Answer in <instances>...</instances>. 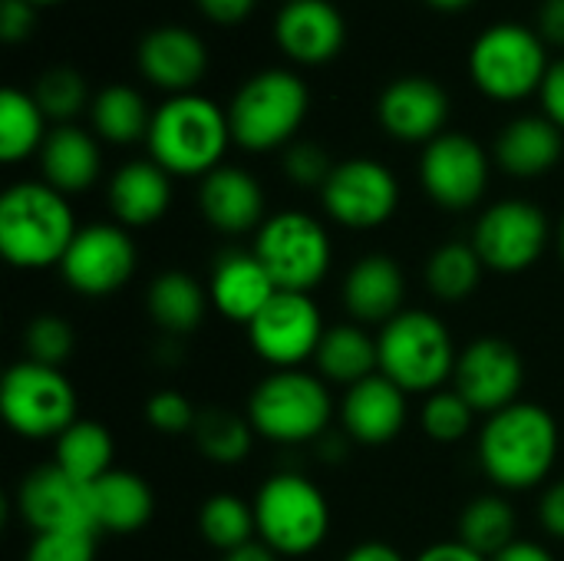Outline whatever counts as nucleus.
Masks as SVG:
<instances>
[{"instance_id":"1","label":"nucleus","mask_w":564,"mask_h":561,"mask_svg":"<svg viewBox=\"0 0 564 561\" xmlns=\"http://www.w3.org/2000/svg\"><path fill=\"white\" fill-rule=\"evenodd\" d=\"M558 420L542 407L519 400L492 417L479 430V466L486 479L502 493H529L542 486L558 463Z\"/></svg>"},{"instance_id":"2","label":"nucleus","mask_w":564,"mask_h":561,"mask_svg":"<svg viewBox=\"0 0 564 561\" xmlns=\"http://www.w3.org/2000/svg\"><path fill=\"white\" fill-rule=\"evenodd\" d=\"M76 218L63 192L40 182H17L0 195V255L23 271L59 265L76 238Z\"/></svg>"},{"instance_id":"3","label":"nucleus","mask_w":564,"mask_h":561,"mask_svg":"<svg viewBox=\"0 0 564 561\" xmlns=\"http://www.w3.org/2000/svg\"><path fill=\"white\" fill-rule=\"evenodd\" d=\"M231 142L235 139L228 126V109L195 93L169 96L152 112V126L145 136L152 162H159L169 175L198 179L221 165Z\"/></svg>"},{"instance_id":"4","label":"nucleus","mask_w":564,"mask_h":561,"mask_svg":"<svg viewBox=\"0 0 564 561\" xmlns=\"http://www.w3.org/2000/svg\"><path fill=\"white\" fill-rule=\"evenodd\" d=\"M380 374L393 380L406 397L436 393L456 374V341L443 317L423 308H406L377 334Z\"/></svg>"},{"instance_id":"5","label":"nucleus","mask_w":564,"mask_h":561,"mask_svg":"<svg viewBox=\"0 0 564 561\" xmlns=\"http://www.w3.org/2000/svg\"><path fill=\"white\" fill-rule=\"evenodd\" d=\"M248 423L258 436L281 446L317 443L334 420L327 380L307 370H274L248 397Z\"/></svg>"},{"instance_id":"6","label":"nucleus","mask_w":564,"mask_h":561,"mask_svg":"<svg viewBox=\"0 0 564 561\" xmlns=\"http://www.w3.org/2000/svg\"><path fill=\"white\" fill-rule=\"evenodd\" d=\"M307 106L311 96L297 73L261 69L248 76L228 103L231 139L248 152L288 149L307 116Z\"/></svg>"},{"instance_id":"7","label":"nucleus","mask_w":564,"mask_h":561,"mask_svg":"<svg viewBox=\"0 0 564 561\" xmlns=\"http://www.w3.org/2000/svg\"><path fill=\"white\" fill-rule=\"evenodd\" d=\"M258 539L281 559H304L317 552L330 532V503L301 473L271 476L254 496Z\"/></svg>"},{"instance_id":"8","label":"nucleus","mask_w":564,"mask_h":561,"mask_svg":"<svg viewBox=\"0 0 564 561\" xmlns=\"http://www.w3.org/2000/svg\"><path fill=\"white\" fill-rule=\"evenodd\" d=\"M251 251L261 258L278 291H297V294H311L334 265V245L324 222H317L301 208H284L278 215H268L264 225L254 231Z\"/></svg>"},{"instance_id":"9","label":"nucleus","mask_w":564,"mask_h":561,"mask_svg":"<svg viewBox=\"0 0 564 561\" xmlns=\"http://www.w3.org/2000/svg\"><path fill=\"white\" fill-rule=\"evenodd\" d=\"M549 66L545 40L522 23H496L469 50V76L496 103H519L539 93Z\"/></svg>"},{"instance_id":"10","label":"nucleus","mask_w":564,"mask_h":561,"mask_svg":"<svg viewBox=\"0 0 564 561\" xmlns=\"http://www.w3.org/2000/svg\"><path fill=\"white\" fill-rule=\"evenodd\" d=\"M0 413L23 440H59L79 420V400L59 367L17 360L0 384Z\"/></svg>"},{"instance_id":"11","label":"nucleus","mask_w":564,"mask_h":561,"mask_svg":"<svg viewBox=\"0 0 564 561\" xmlns=\"http://www.w3.org/2000/svg\"><path fill=\"white\" fill-rule=\"evenodd\" d=\"M549 235V215L535 202L502 198L479 215L473 228V248L482 258L486 271L522 274L545 255Z\"/></svg>"},{"instance_id":"12","label":"nucleus","mask_w":564,"mask_h":561,"mask_svg":"<svg viewBox=\"0 0 564 561\" xmlns=\"http://www.w3.org/2000/svg\"><path fill=\"white\" fill-rule=\"evenodd\" d=\"M139 265L135 241L119 222L83 225L59 261V274L69 291L83 298H109L122 291Z\"/></svg>"},{"instance_id":"13","label":"nucleus","mask_w":564,"mask_h":561,"mask_svg":"<svg viewBox=\"0 0 564 561\" xmlns=\"http://www.w3.org/2000/svg\"><path fill=\"white\" fill-rule=\"evenodd\" d=\"M324 334L327 324L317 301L297 291H278L248 324L251 350L274 370H301L304 360L317 357Z\"/></svg>"},{"instance_id":"14","label":"nucleus","mask_w":564,"mask_h":561,"mask_svg":"<svg viewBox=\"0 0 564 561\" xmlns=\"http://www.w3.org/2000/svg\"><path fill=\"white\" fill-rule=\"evenodd\" d=\"M321 202L337 225L354 231H370L397 215L400 182L383 162L357 155L334 165L330 179L321 188Z\"/></svg>"},{"instance_id":"15","label":"nucleus","mask_w":564,"mask_h":561,"mask_svg":"<svg viewBox=\"0 0 564 561\" xmlns=\"http://www.w3.org/2000/svg\"><path fill=\"white\" fill-rule=\"evenodd\" d=\"M522 387H525V360L512 341L486 334V337L469 341L459 350L453 390L476 413L492 417V413L519 403Z\"/></svg>"},{"instance_id":"16","label":"nucleus","mask_w":564,"mask_h":561,"mask_svg":"<svg viewBox=\"0 0 564 561\" xmlns=\"http://www.w3.org/2000/svg\"><path fill=\"white\" fill-rule=\"evenodd\" d=\"M420 182L446 212L476 208L489 188V155L466 132H443L420 155Z\"/></svg>"},{"instance_id":"17","label":"nucleus","mask_w":564,"mask_h":561,"mask_svg":"<svg viewBox=\"0 0 564 561\" xmlns=\"http://www.w3.org/2000/svg\"><path fill=\"white\" fill-rule=\"evenodd\" d=\"M17 516L40 532H96L89 486L66 476L56 463L30 470L17 486ZM99 536V532H96Z\"/></svg>"},{"instance_id":"18","label":"nucleus","mask_w":564,"mask_h":561,"mask_svg":"<svg viewBox=\"0 0 564 561\" xmlns=\"http://www.w3.org/2000/svg\"><path fill=\"white\" fill-rule=\"evenodd\" d=\"M377 116L387 136L430 145L436 136L446 132L449 96L430 76H400L380 93Z\"/></svg>"},{"instance_id":"19","label":"nucleus","mask_w":564,"mask_h":561,"mask_svg":"<svg viewBox=\"0 0 564 561\" xmlns=\"http://www.w3.org/2000/svg\"><path fill=\"white\" fill-rule=\"evenodd\" d=\"M139 69L142 76L165 89V93H192V86L205 76L208 69V46L205 40L178 23H165V26H152L135 50Z\"/></svg>"},{"instance_id":"20","label":"nucleus","mask_w":564,"mask_h":561,"mask_svg":"<svg viewBox=\"0 0 564 561\" xmlns=\"http://www.w3.org/2000/svg\"><path fill=\"white\" fill-rule=\"evenodd\" d=\"M274 40L294 63L317 66L344 50L347 23L330 0H288L274 20Z\"/></svg>"},{"instance_id":"21","label":"nucleus","mask_w":564,"mask_h":561,"mask_svg":"<svg viewBox=\"0 0 564 561\" xmlns=\"http://www.w3.org/2000/svg\"><path fill=\"white\" fill-rule=\"evenodd\" d=\"M406 393L383 374L347 387L340 400V427L354 443L364 446H383L397 440L406 427Z\"/></svg>"},{"instance_id":"22","label":"nucleus","mask_w":564,"mask_h":561,"mask_svg":"<svg viewBox=\"0 0 564 561\" xmlns=\"http://www.w3.org/2000/svg\"><path fill=\"white\" fill-rule=\"evenodd\" d=\"M198 212L221 235L258 231L264 225V188L251 172L218 165L198 182Z\"/></svg>"},{"instance_id":"23","label":"nucleus","mask_w":564,"mask_h":561,"mask_svg":"<svg viewBox=\"0 0 564 561\" xmlns=\"http://www.w3.org/2000/svg\"><path fill=\"white\" fill-rule=\"evenodd\" d=\"M406 278L397 258L390 255H364L344 278V308L354 324H390L406 308Z\"/></svg>"},{"instance_id":"24","label":"nucleus","mask_w":564,"mask_h":561,"mask_svg":"<svg viewBox=\"0 0 564 561\" xmlns=\"http://www.w3.org/2000/svg\"><path fill=\"white\" fill-rule=\"evenodd\" d=\"M274 294L278 284L254 251H225L212 268L208 278L212 308L235 324L248 327Z\"/></svg>"},{"instance_id":"25","label":"nucleus","mask_w":564,"mask_h":561,"mask_svg":"<svg viewBox=\"0 0 564 561\" xmlns=\"http://www.w3.org/2000/svg\"><path fill=\"white\" fill-rule=\"evenodd\" d=\"M172 205V175L152 162L135 159L109 179V208L122 228H149L165 218Z\"/></svg>"},{"instance_id":"26","label":"nucleus","mask_w":564,"mask_h":561,"mask_svg":"<svg viewBox=\"0 0 564 561\" xmlns=\"http://www.w3.org/2000/svg\"><path fill=\"white\" fill-rule=\"evenodd\" d=\"M496 165L512 179H539L564 155V132L549 116H519L496 136Z\"/></svg>"},{"instance_id":"27","label":"nucleus","mask_w":564,"mask_h":561,"mask_svg":"<svg viewBox=\"0 0 564 561\" xmlns=\"http://www.w3.org/2000/svg\"><path fill=\"white\" fill-rule=\"evenodd\" d=\"M40 172H43V182L63 195L89 192L102 175V152H99L96 136H89L86 129L73 122L50 129L40 149Z\"/></svg>"},{"instance_id":"28","label":"nucleus","mask_w":564,"mask_h":561,"mask_svg":"<svg viewBox=\"0 0 564 561\" xmlns=\"http://www.w3.org/2000/svg\"><path fill=\"white\" fill-rule=\"evenodd\" d=\"M89 506L96 532L109 536H135L152 522L155 496L152 486L129 470H109L102 479L89 486Z\"/></svg>"},{"instance_id":"29","label":"nucleus","mask_w":564,"mask_h":561,"mask_svg":"<svg viewBox=\"0 0 564 561\" xmlns=\"http://www.w3.org/2000/svg\"><path fill=\"white\" fill-rule=\"evenodd\" d=\"M208 288H202L192 274L185 271H162L152 278L145 291V311L149 321L165 334V337H185L202 327L208 314Z\"/></svg>"},{"instance_id":"30","label":"nucleus","mask_w":564,"mask_h":561,"mask_svg":"<svg viewBox=\"0 0 564 561\" xmlns=\"http://www.w3.org/2000/svg\"><path fill=\"white\" fill-rule=\"evenodd\" d=\"M317 377L337 387H354L373 374H380L377 337L364 324H334L327 327L317 347Z\"/></svg>"},{"instance_id":"31","label":"nucleus","mask_w":564,"mask_h":561,"mask_svg":"<svg viewBox=\"0 0 564 561\" xmlns=\"http://www.w3.org/2000/svg\"><path fill=\"white\" fill-rule=\"evenodd\" d=\"M116 460V443L112 433L99 423V420H76L59 440H56V466L73 476L83 486H93L96 479H102Z\"/></svg>"},{"instance_id":"32","label":"nucleus","mask_w":564,"mask_h":561,"mask_svg":"<svg viewBox=\"0 0 564 561\" xmlns=\"http://www.w3.org/2000/svg\"><path fill=\"white\" fill-rule=\"evenodd\" d=\"M89 119H93L96 136L112 145L139 142L149 136V126H152V112L145 99L126 83H112L99 89L89 103Z\"/></svg>"},{"instance_id":"33","label":"nucleus","mask_w":564,"mask_h":561,"mask_svg":"<svg viewBox=\"0 0 564 561\" xmlns=\"http://www.w3.org/2000/svg\"><path fill=\"white\" fill-rule=\"evenodd\" d=\"M46 136V116L33 93L7 86L0 93V159L7 165H17L26 155L40 152Z\"/></svg>"},{"instance_id":"34","label":"nucleus","mask_w":564,"mask_h":561,"mask_svg":"<svg viewBox=\"0 0 564 561\" xmlns=\"http://www.w3.org/2000/svg\"><path fill=\"white\" fill-rule=\"evenodd\" d=\"M486 265L473 241H446L426 261V288L443 304H463L482 284Z\"/></svg>"},{"instance_id":"35","label":"nucleus","mask_w":564,"mask_h":561,"mask_svg":"<svg viewBox=\"0 0 564 561\" xmlns=\"http://www.w3.org/2000/svg\"><path fill=\"white\" fill-rule=\"evenodd\" d=\"M516 509L499 493L476 496L459 516V542H466L486 559H496L502 549H509L516 542Z\"/></svg>"},{"instance_id":"36","label":"nucleus","mask_w":564,"mask_h":561,"mask_svg":"<svg viewBox=\"0 0 564 561\" xmlns=\"http://www.w3.org/2000/svg\"><path fill=\"white\" fill-rule=\"evenodd\" d=\"M198 536L205 546L218 552H235L241 546H251L258 536L254 522V503H245L235 493H215L198 509Z\"/></svg>"},{"instance_id":"37","label":"nucleus","mask_w":564,"mask_h":561,"mask_svg":"<svg viewBox=\"0 0 564 561\" xmlns=\"http://www.w3.org/2000/svg\"><path fill=\"white\" fill-rule=\"evenodd\" d=\"M198 453L215 466H238L248 460L254 446V430L248 417H238L231 410H205L198 413V423L192 430Z\"/></svg>"},{"instance_id":"38","label":"nucleus","mask_w":564,"mask_h":561,"mask_svg":"<svg viewBox=\"0 0 564 561\" xmlns=\"http://www.w3.org/2000/svg\"><path fill=\"white\" fill-rule=\"evenodd\" d=\"M33 99L40 103L46 119H56L59 126H66L73 116L83 112L89 89H86V79L79 76V69L59 63V66H46L40 73V79L33 86Z\"/></svg>"},{"instance_id":"39","label":"nucleus","mask_w":564,"mask_h":561,"mask_svg":"<svg viewBox=\"0 0 564 561\" xmlns=\"http://www.w3.org/2000/svg\"><path fill=\"white\" fill-rule=\"evenodd\" d=\"M76 331L59 314H36L23 327V360L43 364V367H63L73 357Z\"/></svg>"},{"instance_id":"40","label":"nucleus","mask_w":564,"mask_h":561,"mask_svg":"<svg viewBox=\"0 0 564 561\" xmlns=\"http://www.w3.org/2000/svg\"><path fill=\"white\" fill-rule=\"evenodd\" d=\"M423 433L436 443H459L473 433L476 410L456 393V390H436L426 397L423 413H420Z\"/></svg>"},{"instance_id":"41","label":"nucleus","mask_w":564,"mask_h":561,"mask_svg":"<svg viewBox=\"0 0 564 561\" xmlns=\"http://www.w3.org/2000/svg\"><path fill=\"white\" fill-rule=\"evenodd\" d=\"M145 423L155 433H162V436H182V433H192L195 430L198 413H195L192 400L182 390L162 387V390H155L145 400Z\"/></svg>"},{"instance_id":"42","label":"nucleus","mask_w":564,"mask_h":561,"mask_svg":"<svg viewBox=\"0 0 564 561\" xmlns=\"http://www.w3.org/2000/svg\"><path fill=\"white\" fill-rule=\"evenodd\" d=\"M23 561H96V532H40Z\"/></svg>"},{"instance_id":"43","label":"nucleus","mask_w":564,"mask_h":561,"mask_svg":"<svg viewBox=\"0 0 564 561\" xmlns=\"http://www.w3.org/2000/svg\"><path fill=\"white\" fill-rule=\"evenodd\" d=\"M281 169L301 188H324L334 172V162L317 142H291L281 155Z\"/></svg>"},{"instance_id":"44","label":"nucleus","mask_w":564,"mask_h":561,"mask_svg":"<svg viewBox=\"0 0 564 561\" xmlns=\"http://www.w3.org/2000/svg\"><path fill=\"white\" fill-rule=\"evenodd\" d=\"M33 3L30 0H3L0 3V33L7 43H20L33 33Z\"/></svg>"},{"instance_id":"45","label":"nucleus","mask_w":564,"mask_h":561,"mask_svg":"<svg viewBox=\"0 0 564 561\" xmlns=\"http://www.w3.org/2000/svg\"><path fill=\"white\" fill-rule=\"evenodd\" d=\"M539 99H542V116H549L564 132V60H555L549 66L542 89H539Z\"/></svg>"},{"instance_id":"46","label":"nucleus","mask_w":564,"mask_h":561,"mask_svg":"<svg viewBox=\"0 0 564 561\" xmlns=\"http://www.w3.org/2000/svg\"><path fill=\"white\" fill-rule=\"evenodd\" d=\"M539 522L542 529L564 542V479L552 483L545 493H542V503H539Z\"/></svg>"},{"instance_id":"47","label":"nucleus","mask_w":564,"mask_h":561,"mask_svg":"<svg viewBox=\"0 0 564 561\" xmlns=\"http://www.w3.org/2000/svg\"><path fill=\"white\" fill-rule=\"evenodd\" d=\"M198 10L218 23V26H235V23H245L251 17V10L258 7V0H195Z\"/></svg>"},{"instance_id":"48","label":"nucleus","mask_w":564,"mask_h":561,"mask_svg":"<svg viewBox=\"0 0 564 561\" xmlns=\"http://www.w3.org/2000/svg\"><path fill=\"white\" fill-rule=\"evenodd\" d=\"M539 36L545 43L564 46V0H545L539 10Z\"/></svg>"},{"instance_id":"49","label":"nucleus","mask_w":564,"mask_h":561,"mask_svg":"<svg viewBox=\"0 0 564 561\" xmlns=\"http://www.w3.org/2000/svg\"><path fill=\"white\" fill-rule=\"evenodd\" d=\"M413 561H492L486 559V555H479L476 549H469L466 542H433V546H426L420 555Z\"/></svg>"},{"instance_id":"50","label":"nucleus","mask_w":564,"mask_h":561,"mask_svg":"<svg viewBox=\"0 0 564 561\" xmlns=\"http://www.w3.org/2000/svg\"><path fill=\"white\" fill-rule=\"evenodd\" d=\"M492 561H555V555L542 546V542H529V539H516L509 549H502Z\"/></svg>"},{"instance_id":"51","label":"nucleus","mask_w":564,"mask_h":561,"mask_svg":"<svg viewBox=\"0 0 564 561\" xmlns=\"http://www.w3.org/2000/svg\"><path fill=\"white\" fill-rule=\"evenodd\" d=\"M344 561H406L403 559V552L400 549H393V546H387V542H360V546H354Z\"/></svg>"},{"instance_id":"52","label":"nucleus","mask_w":564,"mask_h":561,"mask_svg":"<svg viewBox=\"0 0 564 561\" xmlns=\"http://www.w3.org/2000/svg\"><path fill=\"white\" fill-rule=\"evenodd\" d=\"M221 561H281V555H274L264 542H251V546H241V549L228 552Z\"/></svg>"},{"instance_id":"53","label":"nucleus","mask_w":564,"mask_h":561,"mask_svg":"<svg viewBox=\"0 0 564 561\" xmlns=\"http://www.w3.org/2000/svg\"><path fill=\"white\" fill-rule=\"evenodd\" d=\"M317 446L324 450V453H321L324 463H340V460L347 456V443H344L340 436H330V433H327V436L317 440Z\"/></svg>"},{"instance_id":"54","label":"nucleus","mask_w":564,"mask_h":561,"mask_svg":"<svg viewBox=\"0 0 564 561\" xmlns=\"http://www.w3.org/2000/svg\"><path fill=\"white\" fill-rule=\"evenodd\" d=\"M155 347H159V344H155ZM182 357H185V350L178 347V337H165V344L155 350V360H159V364H178Z\"/></svg>"},{"instance_id":"55","label":"nucleus","mask_w":564,"mask_h":561,"mask_svg":"<svg viewBox=\"0 0 564 561\" xmlns=\"http://www.w3.org/2000/svg\"><path fill=\"white\" fill-rule=\"evenodd\" d=\"M426 3L436 7V10H449V13H453V10H466L473 0H426Z\"/></svg>"},{"instance_id":"56","label":"nucleus","mask_w":564,"mask_h":561,"mask_svg":"<svg viewBox=\"0 0 564 561\" xmlns=\"http://www.w3.org/2000/svg\"><path fill=\"white\" fill-rule=\"evenodd\" d=\"M558 251H562V261H564V215H562V225H558Z\"/></svg>"},{"instance_id":"57","label":"nucleus","mask_w":564,"mask_h":561,"mask_svg":"<svg viewBox=\"0 0 564 561\" xmlns=\"http://www.w3.org/2000/svg\"><path fill=\"white\" fill-rule=\"evenodd\" d=\"M33 7H46V3H59V0H30Z\"/></svg>"}]
</instances>
